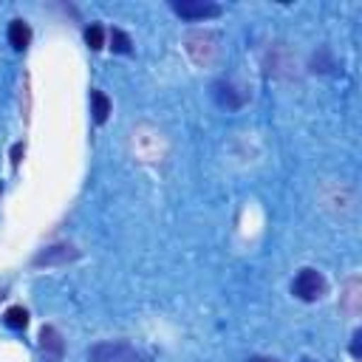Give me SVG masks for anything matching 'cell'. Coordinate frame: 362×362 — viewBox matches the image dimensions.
<instances>
[{"label":"cell","instance_id":"cell-6","mask_svg":"<svg viewBox=\"0 0 362 362\" xmlns=\"http://www.w3.org/2000/svg\"><path fill=\"white\" fill-rule=\"evenodd\" d=\"M8 42H11L14 51L28 48V42H31V28H28L25 20H11V23H8Z\"/></svg>","mask_w":362,"mask_h":362},{"label":"cell","instance_id":"cell-2","mask_svg":"<svg viewBox=\"0 0 362 362\" xmlns=\"http://www.w3.org/2000/svg\"><path fill=\"white\" fill-rule=\"evenodd\" d=\"M325 288H328L325 277H322L317 269H311V266L300 269L297 277H294V283H291V294L300 297L303 303H314V300H320V297L325 294Z\"/></svg>","mask_w":362,"mask_h":362},{"label":"cell","instance_id":"cell-3","mask_svg":"<svg viewBox=\"0 0 362 362\" xmlns=\"http://www.w3.org/2000/svg\"><path fill=\"white\" fill-rule=\"evenodd\" d=\"M170 6L184 20H209V17H218L221 14V6L218 3H209V0H173Z\"/></svg>","mask_w":362,"mask_h":362},{"label":"cell","instance_id":"cell-10","mask_svg":"<svg viewBox=\"0 0 362 362\" xmlns=\"http://www.w3.org/2000/svg\"><path fill=\"white\" fill-rule=\"evenodd\" d=\"M85 42H88L93 51H99V48L105 45V31H102L99 23H90V25L85 28Z\"/></svg>","mask_w":362,"mask_h":362},{"label":"cell","instance_id":"cell-4","mask_svg":"<svg viewBox=\"0 0 362 362\" xmlns=\"http://www.w3.org/2000/svg\"><path fill=\"white\" fill-rule=\"evenodd\" d=\"M40 348H42L45 362H59V359H62L65 345H62V337L57 334L54 325H45V328L40 331Z\"/></svg>","mask_w":362,"mask_h":362},{"label":"cell","instance_id":"cell-12","mask_svg":"<svg viewBox=\"0 0 362 362\" xmlns=\"http://www.w3.org/2000/svg\"><path fill=\"white\" fill-rule=\"evenodd\" d=\"M246 362H274V359H269V356H249Z\"/></svg>","mask_w":362,"mask_h":362},{"label":"cell","instance_id":"cell-7","mask_svg":"<svg viewBox=\"0 0 362 362\" xmlns=\"http://www.w3.org/2000/svg\"><path fill=\"white\" fill-rule=\"evenodd\" d=\"M90 113H93V122L102 124L110 113V99L102 93V90H90Z\"/></svg>","mask_w":362,"mask_h":362},{"label":"cell","instance_id":"cell-1","mask_svg":"<svg viewBox=\"0 0 362 362\" xmlns=\"http://www.w3.org/2000/svg\"><path fill=\"white\" fill-rule=\"evenodd\" d=\"M88 362H150L139 348L130 342L113 339V342H96L88 351Z\"/></svg>","mask_w":362,"mask_h":362},{"label":"cell","instance_id":"cell-13","mask_svg":"<svg viewBox=\"0 0 362 362\" xmlns=\"http://www.w3.org/2000/svg\"><path fill=\"white\" fill-rule=\"evenodd\" d=\"M303 362H314V359H303Z\"/></svg>","mask_w":362,"mask_h":362},{"label":"cell","instance_id":"cell-11","mask_svg":"<svg viewBox=\"0 0 362 362\" xmlns=\"http://www.w3.org/2000/svg\"><path fill=\"white\" fill-rule=\"evenodd\" d=\"M359 331H354V342H351V354H354V359H359Z\"/></svg>","mask_w":362,"mask_h":362},{"label":"cell","instance_id":"cell-9","mask_svg":"<svg viewBox=\"0 0 362 362\" xmlns=\"http://www.w3.org/2000/svg\"><path fill=\"white\" fill-rule=\"evenodd\" d=\"M130 45H133V42H130V37H127L122 28H113V31H110V48H113L116 54H130V51H133Z\"/></svg>","mask_w":362,"mask_h":362},{"label":"cell","instance_id":"cell-8","mask_svg":"<svg viewBox=\"0 0 362 362\" xmlns=\"http://www.w3.org/2000/svg\"><path fill=\"white\" fill-rule=\"evenodd\" d=\"M3 322H6L8 328H14V331H23V328L28 325V311H25L23 305H11V308H6Z\"/></svg>","mask_w":362,"mask_h":362},{"label":"cell","instance_id":"cell-5","mask_svg":"<svg viewBox=\"0 0 362 362\" xmlns=\"http://www.w3.org/2000/svg\"><path fill=\"white\" fill-rule=\"evenodd\" d=\"M79 252L74 249V246H68V243H59V246H51V249H45V252H40L37 257H34V266H51V263H68V260H74Z\"/></svg>","mask_w":362,"mask_h":362}]
</instances>
